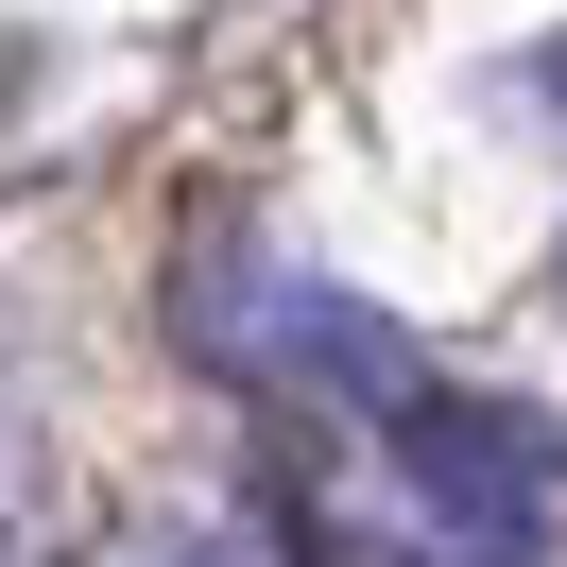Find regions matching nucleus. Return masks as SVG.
Returning a JSON list of instances; mask_svg holds the SVG:
<instances>
[{
  "instance_id": "obj_1",
  "label": "nucleus",
  "mask_w": 567,
  "mask_h": 567,
  "mask_svg": "<svg viewBox=\"0 0 567 567\" xmlns=\"http://www.w3.org/2000/svg\"><path fill=\"white\" fill-rule=\"evenodd\" d=\"M379 464H395V498H413L447 550H516V533L550 516V482H567V430L516 413V395H447L430 379L413 413H379Z\"/></svg>"
}]
</instances>
